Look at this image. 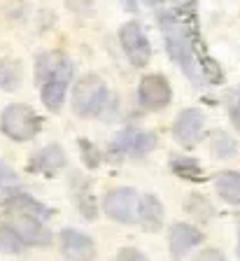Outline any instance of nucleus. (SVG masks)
Returning <instances> with one entry per match:
<instances>
[{
	"instance_id": "1",
	"label": "nucleus",
	"mask_w": 240,
	"mask_h": 261,
	"mask_svg": "<svg viewBox=\"0 0 240 261\" xmlns=\"http://www.w3.org/2000/svg\"><path fill=\"white\" fill-rule=\"evenodd\" d=\"M156 21L164 31V40H166V51L168 56L175 61V63L182 68L186 77L191 82H198V72H196V54H194V47H191L189 38H186L184 28H182L180 19L175 12H158Z\"/></svg>"
},
{
	"instance_id": "2",
	"label": "nucleus",
	"mask_w": 240,
	"mask_h": 261,
	"mask_svg": "<svg viewBox=\"0 0 240 261\" xmlns=\"http://www.w3.org/2000/svg\"><path fill=\"white\" fill-rule=\"evenodd\" d=\"M0 130L10 140H17V142L33 140L42 130V117L31 105L12 103L0 114Z\"/></svg>"
},
{
	"instance_id": "3",
	"label": "nucleus",
	"mask_w": 240,
	"mask_h": 261,
	"mask_svg": "<svg viewBox=\"0 0 240 261\" xmlns=\"http://www.w3.org/2000/svg\"><path fill=\"white\" fill-rule=\"evenodd\" d=\"M108 105V87L98 75H84L72 87V110L79 117H98Z\"/></svg>"
},
{
	"instance_id": "4",
	"label": "nucleus",
	"mask_w": 240,
	"mask_h": 261,
	"mask_svg": "<svg viewBox=\"0 0 240 261\" xmlns=\"http://www.w3.org/2000/svg\"><path fill=\"white\" fill-rule=\"evenodd\" d=\"M154 147H156V136H154V133L126 128L112 140L108 154H110V159L119 161V159H124V156H145V154L152 152Z\"/></svg>"
},
{
	"instance_id": "5",
	"label": "nucleus",
	"mask_w": 240,
	"mask_h": 261,
	"mask_svg": "<svg viewBox=\"0 0 240 261\" xmlns=\"http://www.w3.org/2000/svg\"><path fill=\"white\" fill-rule=\"evenodd\" d=\"M119 42L124 49L126 59L131 61L136 68H145L152 59V44H149L147 35L142 31V26L138 21H126L119 28Z\"/></svg>"
},
{
	"instance_id": "6",
	"label": "nucleus",
	"mask_w": 240,
	"mask_h": 261,
	"mask_svg": "<svg viewBox=\"0 0 240 261\" xmlns=\"http://www.w3.org/2000/svg\"><path fill=\"white\" fill-rule=\"evenodd\" d=\"M138 100L145 110L149 112H158L170 105L173 100V89H170V82L164 75H145L138 84Z\"/></svg>"
},
{
	"instance_id": "7",
	"label": "nucleus",
	"mask_w": 240,
	"mask_h": 261,
	"mask_svg": "<svg viewBox=\"0 0 240 261\" xmlns=\"http://www.w3.org/2000/svg\"><path fill=\"white\" fill-rule=\"evenodd\" d=\"M103 212L119 224H133L138 219V194L128 187H119L105 194Z\"/></svg>"
},
{
	"instance_id": "8",
	"label": "nucleus",
	"mask_w": 240,
	"mask_h": 261,
	"mask_svg": "<svg viewBox=\"0 0 240 261\" xmlns=\"http://www.w3.org/2000/svg\"><path fill=\"white\" fill-rule=\"evenodd\" d=\"M205 128V114L196 108H186L177 114V119L173 124V138L180 142L182 147H194L203 136Z\"/></svg>"
},
{
	"instance_id": "9",
	"label": "nucleus",
	"mask_w": 240,
	"mask_h": 261,
	"mask_svg": "<svg viewBox=\"0 0 240 261\" xmlns=\"http://www.w3.org/2000/svg\"><path fill=\"white\" fill-rule=\"evenodd\" d=\"M10 224L23 240V245H35V247H47L51 245V233L49 228H44L42 219L31 217V215H21V212H12Z\"/></svg>"
},
{
	"instance_id": "10",
	"label": "nucleus",
	"mask_w": 240,
	"mask_h": 261,
	"mask_svg": "<svg viewBox=\"0 0 240 261\" xmlns=\"http://www.w3.org/2000/svg\"><path fill=\"white\" fill-rule=\"evenodd\" d=\"M68 156H66V149L61 145H47L42 149L31 156L28 161V173H35V175H56L61 168H66Z\"/></svg>"
},
{
	"instance_id": "11",
	"label": "nucleus",
	"mask_w": 240,
	"mask_h": 261,
	"mask_svg": "<svg viewBox=\"0 0 240 261\" xmlns=\"http://www.w3.org/2000/svg\"><path fill=\"white\" fill-rule=\"evenodd\" d=\"M51 77L72 80V63L63 51H44L35 61V80H38V84L51 80Z\"/></svg>"
},
{
	"instance_id": "12",
	"label": "nucleus",
	"mask_w": 240,
	"mask_h": 261,
	"mask_svg": "<svg viewBox=\"0 0 240 261\" xmlns=\"http://www.w3.org/2000/svg\"><path fill=\"white\" fill-rule=\"evenodd\" d=\"M61 252L70 261H91L96 256L93 240L77 228H63L61 231Z\"/></svg>"
},
{
	"instance_id": "13",
	"label": "nucleus",
	"mask_w": 240,
	"mask_h": 261,
	"mask_svg": "<svg viewBox=\"0 0 240 261\" xmlns=\"http://www.w3.org/2000/svg\"><path fill=\"white\" fill-rule=\"evenodd\" d=\"M201 243H203V233H201V228H196L194 224H175L170 228L168 245H170L173 259H182L184 254L191 252V247H196Z\"/></svg>"
},
{
	"instance_id": "14",
	"label": "nucleus",
	"mask_w": 240,
	"mask_h": 261,
	"mask_svg": "<svg viewBox=\"0 0 240 261\" xmlns=\"http://www.w3.org/2000/svg\"><path fill=\"white\" fill-rule=\"evenodd\" d=\"M5 207L10 212H21V215H31V217H38V219H49L51 217V210L44 203H40L38 198H33L31 194L26 191H12L10 196L5 198Z\"/></svg>"
},
{
	"instance_id": "15",
	"label": "nucleus",
	"mask_w": 240,
	"mask_h": 261,
	"mask_svg": "<svg viewBox=\"0 0 240 261\" xmlns=\"http://www.w3.org/2000/svg\"><path fill=\"white\" fill-rule=\"evenodd\" d=\"M138 222L147 231H161V226H164V203L154 194H145L138 201Z\"/></svg>"
},
{
	"instance_id": "16",
	"label": "nucleus",
	"mask_w": 240,
	"mask_h": 261,
	"mask_svg": "<svg viewBox=\"0 0 240 261\" xmlns=\"http://www.w3.org/2000/svg\"><path fill=\"white\" fill-rule=\"evenodd\" d=\"M72 198H75L77 207L82 212V217L93 222V219L98 217V205H96V198L91 194V185H89V179H84L82 175H72Z\"/></svg>"
},
{
	"instance_id": "17",
	"label": "nucleus",
	"mask_w": 240,
	"mask_h": 261,
	"mask_svg": "<svg viewBox=\"0 0 240 261\" xmlns=\"http://www.w3.org/2000/svg\"><path fill=\"white\" fill-rule=\"evenodd\" d=\"M68 87H70V80L68 77H51V80L42 82L40 84V98L47 110L51 112H59L66 103V93H68Z\"/></svg>"
},
{
	"instance_id": "18",
	"label": "nucleus",
	"mask_w": 240,
	"mask_h": 261,
	"mask_svg": "<svg viewBox=\"0 0 240 261\" xmlns=\"http://www.w3.org/2000/svg\"><path fill=\"white\" fill-rule=\"evenodd\" d=\"M215 187L217 194L222 196L226 203L231 205H240V173L235 170H224L215 177Z\"/></svg>"
},
{
	"instance_id": "19",
	"label": "nucleus",
	"mask_w": 240,
	"mask_h": 261,
	"mask_svg": "<svg viewBox=\"0 0 240 261\" xmlns=\"http://www.w3.org/2000/svg\"><path fill=\"white\" fill-rule=\"evenodd\" d=\"M23 80V68L17 59H0V89L14 91Z\"/></svg>"
},
{
	"instance_id": "20",
	"label": "nucleus",
	"mask_w": 240,
	"mask_h": 261,
	"mask_svg": "<svg viewBox=\"0 0 240 261\" xmlns=\"http://www.w3.org/2000/svg\"><path fill=\"white\" fill-rule=\"evenodd\" d=\"M170 170H173L177 177L189 179V182H198V179H203L201 163H198L196 159H191V156H175V159H170Z\"/></svg>"
},
{
	"instance_id": "21",
	"label": "nucleus",
	"mask_w": 240,
	"mask_h": 261,
	"mask_svg": "<svg viewBox=\"0 0 240 261\" xmlns=\"http://www.w3.org/2000/svg\"><path fill=\"white\" fill-rule=\"evenodd\" d=\"M23 250V240L19 238V233L10 224L5 226H0V252H5V254H19Z\"/></svg>"
},
{
	"instance_id": "22",
	"label": "nucleus",
	"mask_w": 240,
	"mask_h": 261,
	"mask_svg": "<svg viewBox=\"0 0 240 261\" xmlns=\"http://www.w3.org/2000/svg\"><path fill=\"white\" fill-rule=\"evenodd\" d=\"M196 63L201 65V72H203V77H205L207 82H212V84H222L224 82V72H222L219 63L212 59V56H207L205 51H203V54H198Z\"/></svg>"
},
{
	"instance_id": "23",
	"label": "nucleus",
	"mask_w": 240,
	"mask_h": 261,
	"mask_svg": "<svg viewBox=\"0 0 240 261\" xmlns=\"http://www.w3.org/2000/svg\"><path fill=\"white\" fill-rule=\"evenodd\" d=\"M79 152H82V161L89 170H96L103 161V154L98 152V147L89 140H79Z\"/></svg>"
},
{
	"instance_id": "24",
	"label": "nucleus",
	"mask_w": 240,
	"mask_h": 261,
	"mask_svg": "<svg viewBox=\"0 0 240 261\" xmlns=\"http://www.w3.org/2000/svg\"><path fill=\"white\" fill-rule=\"evenodd\" d=\"M186 207H189V212L194 215V217L203 219V222L212 217V205H210L207 198H203V196H191L189 203H186Z\"/></svg>"
},
{
	"instance_id": "25",
	"label": "nucleus",
	"mask_w": 240,
	"mask_h": 261,
	"mask_svg": "<svg viewBox=\"0 0 240 261\" xmlns=\"http://www.w3.org/2000/svg\"><path fill=\"white\" fill-rule=\"evenodd\" d=\"M212 149H215V154H217V156H231V154L235 152V145H233V140H229L224 133H219V138L215 140Z\"/></svg>"
},
{
	"instance_id": "26",
	"label": "nucleus",
	"mask_w": 240,
	"mask_h": 261,
	"mask_svg": "<svg viewBox=\"0 0 240 261\" xmlns=\"http://www.w3.org/2000/svg\"><path fill=\"white\" fill-rule=\"evenodd\" d=\"M175 14L177 16H191L196 14V0H173Z\"/></svg>"
},
{
	"instance_id": "27",
	"label": "nucleus",
	"mask_w": 240,
	"mask_h": 261,
	"mask_svg": "<svg viewBox=\"0 0 240 261\" xmlns=\"http://www.w3.org/2000/svg\"><path fill=\"white\" fill-rule=\"evenodd\" d=\"M117 261H149V259L136 247H121L117 252Z\"/></svg>"
},
{
	"instance_id": "28",
	"label": "nucleus",
	"mask_w": 240,
	"mask_h": 261,
	"mask_svg": "<svg viewBox=\"0 0 240 261\" xmlns=\"http://www.w3.org/2000/svg\"><path fill=\"white\" fill-rule=\"evenodd\" d=\"M17 182V173L12 166H7L5 161H0V185H12Z\"/></svg>"
},
{
	"instance_id": "29",
	"label": "nucleus",
	"mask_w": 240,
	"mask_h": 261,
	"mask_svg": "<svg viewBox=\"0 0 240 261\" xmlns=\"http://www.w3.org/2000/svg\"><path fill=\"white\" fill-rule=\"evenodd\" d=\"M66 5L77 14H89L91 12V0H66Z\"/></svg>"
},
{
	"instance_id": "30",
	"label": "nucleus",
	"mask_w": 240,
	"mask_h": 261,
	"mask_svg": "<svg viewBox=\"0 0 240 261\" xmlns=\"http://www.w3.org/2000/svg\"><path fill=\"white\" fill-rule=\"evenodd\" d=\"M194 261H226V259H224V254L219 250H215V247H207V250H203Z\"/></svg>"
},
{
	"instance_id": "31",
	"label": "nucleus",
	"mask_w": 240,
	"mask_h": 261,
	"mask_svg": "<svg viewBox=\"0 0 240 261\" xmlns=\"http://www.w3.org/2000/svg\"><path fill=\"white\" fill-rule=\"evenodd\" d=\"M229 117H231V124H233V128L240 133V100L231 103V108H229Z\"/></svg>"
},
{
	"instance_id": "32",
	"label": "nucleus",
	"mask_w": 240,
	"mask_h": 261,
	"mask_svg": "<svg viewBox=\"0 0 240 261\" xmlns=\"http://www.w3.org/2000/svg\"><path fill=\"white\" fill-rule=\"evenodd\" d=\"M121 5H124L128 12H138V3H136V0H121Z\"/></svg>"
},
{
	"instance_id": "33",
	"label": "nucleus",
	"mask_w": 240,
	"mask_h": 261,
	"mask_svg": "<svg viewBox=\"0 0 240 261\" xmlns=\"http://www.w3.org/2000/svg\"><path fill=\"white\" fill-rule=\"evenodd\" d=\"M145 5H152V7H156V5H164L166 0H142Z\"/></svg>"
},
{
	"instance_id": "34",
	"label": "nucleus",
	"mask_w": 240,
	"mask_h": 261,
	"mask_svg": "<svg viewBox=\"0 0 240 261\" xmlns=\"http://www.w3.org/2000/svg\"><path fill=\"white\" fill-rule=\"evenodd\" d=\"M238 256H240V228H238Z\"/></svg>"
}]
</instances>
